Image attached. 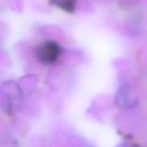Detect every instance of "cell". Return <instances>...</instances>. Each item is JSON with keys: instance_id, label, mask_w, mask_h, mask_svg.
I'll return each mask as SVG.
<instances>
[{"instance_id": "obj_1", "label": "cell", "mask_w": 147, "mask_h": 147, "mask_svg": "<svg viewBox=\"0 0 147 147\" xmlns=\"http://www.w3.org/2000/svg\"><path fill=\"white\" fill-rule=\"evenodd\" d=\"M61 46L57 42L53 40H47L37 47L36 56L40 62L54 63L61 56Z\"/></svg>"}, {"instance_id": "obj_2", "label": "cell", "mask_w": 147, "mask_h": 147, "mask_svg": "<svg viewBox=\"0 0 147 147\" xmlns=\"http://www.w3.org/2000/svg\"><path fill=\"white\" fill-rule=\"evenodd\" d=\"M115 102L121 108H133L138 103V95L131 86L122 85L115 94Z\"/></svg>"}, {"instance_id": "obj_3", "label": "cell", "mask_w": 147, "mask_h": 147, "mask_svg": "<svg viewBox=\"0 0 147 147\" xmlns=\"http://www.w3.org/2000/svg\"><path fill=\"white\" fill-rule=\"evenodd\" d=\"M49 2L53 6L62 9L67 13H74L76 9L77 0H49Z\"/></svg>"}, {"instance_id": "obj_4", "label": "cell", "mask_w": 147, "mask_h": 147, "mask_svg": "<svg viewBox=\"0 0 147 147\" xmlns=\"http://www.w3.org/2000/svg\"><path fill=\"white\" fill-rule=\"evenodd\" d=\"M117 147H133L132 145H130V144H126V142H123V144H119Z\"/></svg>"}]
</instances>
